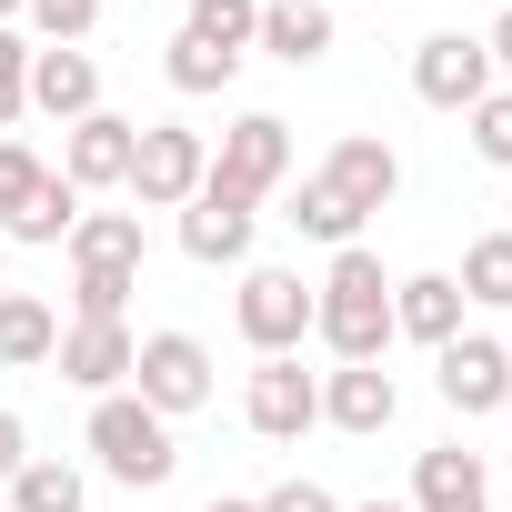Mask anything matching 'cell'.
Returning a JSON list of instances; mask_svg holds the SVG:
<instances>
[{"instance_id": "8fae6325", "label": "cell", "mask_w": 512, "mask_h": 512, "mask_svg": "<svg viewBox=\"0 0 512 512\" xmlns=\"http://www.w3.org/2000/svg\"><path fill=\"white\" fill-rule=\"evenodd\" d=\"M392 412H402V382H392L382 362H342V372H322V422H332V432L382 442V432H392Z\"/></svg>"}, {"instance_id": "44dd1931", "label": "cell", "mask_w": 512, "mask_h": 512, "mask_svg": "<svg viewBox=\"0 0 512 512\" xmlns=\"http://www.w3.org/2000/svg\"><path fill=\"white\" fill-rule=\"evenodd\" d=\"M282 221H292L302 241H332V251H352V241H362V211H352L322 171H312V181H282Z\"/></svg>"}, {"instance_id": "f35d334b", "label": "cell", "mask_w": 512, "mask_h": 512, "mask_svg": "<svg viewBox=\"0 0 512 512\" xmlns=\"http://www.w3.org/2000/svg\"><path fill=\"white\" fill-rule=\"evenodd\" d=\"M502 362H512V332H502Z\"/></svg>"}, {"instance_id": "d590c367", "label": "cell", "mask_w": 512, "mask_h": 512, "mask_svg": "<svg viewBox=\"0 0 512 512\" xmlns=\"http://www.w3.org/2000/svg\"><path fill=\"white\" fill-rule=\"evenodd\" d=\"M11 21H21V0H0V31H11Z\"/></svg>"}, {"instance_id": "5bb4252c", "label": "cell", "mask_w": 512, "mask_h": 512, "mask_svg": "<svg viewBox=\"0 0 512 512\" xmlns=\"http://www.w3.org/2000/svg\"><path fill=\"white\" fill-rule=\"evenodd\" d=\"M322 181L372 221V211H392V191H402V151H392L382 131H342V141H332V161H322Z\"/></svg>"}, {"instance_id": "9a60e30c", "label": "cell", "mask_w": 512, "mask_h": 512, "mask_svg": "<svg viewBox=\"0 0 512 512\" xmlns=\"http://www.w3.org/2000/svg\"><path fill=\"white\" fill-rule=\"evenodd\" d=\"M31 111H51L61 131L91 121V111H101V61H91V51H61V41L31 51Z\"/></svg>"}, {"instance_id": "60d3db41", "label": "cell", "mask_w": 512, "mask_h": 512, "mask_svg": "<svg viewBox=\"0 0 512 512\" xmlns=\"http://www.w3.org/2000/svg\"><path fill=\"white\" fill-rule=\"evenodd\" d=\"M502 11H512V0H502Z\"/></svg>"}, {"instance_id": "e0dca14e", "label": "cell", "mask_w": 512, "mask_h": 512, "mask_svg": "<svg viewBox=\"0 0 512 512\" xmlns=\"http://www.w3.org/2000/svg\"><path fill=\"white\" fill-rule=\"evenodd\" d=\"M412 512H492V492H482V452L432 442V452L412 462Z\"/></svg>"}, {"instance_id": "cb8c5ba5", "label": "cell", "mask_w": 512, "mask_h": 512, "mask_svg": "<svg viewBox=\"0 0 512 512\" xmlns=\"http://www.w3.org/2000/svg\"><path fill=\"white\" fill-rule=\"evenodd\" d=\"M11 512H91V482L71 462H21L11 472Z\"/></svg>"}, {"instance_id": "603a6c76", "label": "cell", "mask_w": 512, "mask_h": 512, "mask_svg": "<svg viewBox=\"0 0 512 512\" xmlns=\"http://www.w3.org/2000/svg\"><path fill=\"white\" fill-rule=\"evenodd\" d=\"M161 71H171L181 101H201V91H231V81H241V51H211V41L171 31V61H161Z\"/></svg>"}, {"instance_id": "52a82bcc", "label": "cell", "mask_w": 512, "mask_h": 512, "mask_svg": "<svg viewBox=\"0 0 512 512\" xmlns=\"http://www.w3.org/2000/svg\"><path fill=\"white\" fill-rule=\"evenodd\" d=\"M241 422L262 442H302L322 422V372H302V352H272L262 372H251V392H241Z\"/></svg>"}, {"instance_id": "8992f818", "label": "cell", "mask_w": 512, "mask_h": 512, "mask_svg": "<svg viewBox=\"0 0 512 512\" xmlns=\"http://www.w3.org/2000/svg\"><path fill=\"white\" fill-rule=\"evenodd\" d=\"M231 322H241V342L251 352H302L312 342V282L302 272H241V302H231Z\"/></svg>"}, {"instance_id": "7c38bea8", "label": "cell", "mask_w": 512, "mask_h": 512, "mask_svg": "<svg viewBox=\"0 0 512 512\" xmlns=\"http://www.w3.org/2000/svg\"><path fill=\"white\" fill-rule=\"evenodd\" d=\"M251 231H262V211H251V201H231V191H211V181L181 201V251H191L201 272H221V262H251Z\"/></svg>"}, {"instance_id": "2e32d148", "label": "cell", "mask_w": 512, "mask_h": 512, "mask_svg": "<svg viewBox=\"0 0 512 512\" xmlns=\"http://www.w3.org/2000/svg\"><path fill=\"white\" fill-rule=\"evenodd\" d=\"M392 332L422 342V352H442V342L462 332V282H452V272H412V282H392Z\"/></svg>"}, {"instance_id": "f1b7e54d", "label": "cell", "mask_w": 512, "mask_h": 512, "mask_svg": "<svg viewBox=\"0 0 512 512\" xmlns=\"http://www.w3.org/2000/svg\"><path fill=\"white\" fill-rule=\"evenodd\" d=\"M31 111V41L0 31V141H11V121Z\"/></svg>"}, {"instance_id": "484cf974", "label": "cell", "mask_w": 512, "mask_h": 512, "mask_svg": "<svg viewBox=\"0 0 512 512\" xmlns=\"http://www.w3.org/2000/svg\"><path fill=\"white\" fill-rule=\"evenodd\" d=\"M181 31L211 41V51H251V31H262V0H191Z\"/></svg>"}, {"instance_id": "6da1fadb", "label": "cell", "mask_w": 512, "mask_h": 512, "mask_svg": "<svg viewBox=\"0 0 512 512\" xmlns=\"http://www.w3.org/2000/svg\"><path fill=\"white\" fill-rule=\"evenodd\" d=\"M312 342L332 362H382L392 352V282H382V251H332V272L312 282Z\"/></svg>"}, {"instance_id": "9c48e42d", "label": "cell", "mask_w": 512, "mask_h": 512, "mask_svg": "<svg viewBox=\"0 0 512 512\" xmlns=\"http://www.w3.org/2000/svg\"><path fill=\"white\" fill-rule=\"evenodd\" d=\"M131 352H141V332L131 322H61V352H51V372L71 382V392H131Z\"/></svg>"}, {"instance_id": "4316f807", "label": "cell", "mask_w": 512, "mask_h": 512, "mask_svg": "<svg viewBox=\"0 0 512 512\" xmlns=\"http://www.w3.org/2000/svg\"><path fill=\"white\" fill-rule=\"evenodd\" d=\"M141 272H71V322H121Z\"/></svg>"}, {"instance_id": "7402d4cb", "label": "cell", "mask_w": 512, "mask_h": 512, "mask_svg": "<svg viewBox=\"0 0 512 512\" xmlns=\"http://www.w3.org/2000/svg\"><path fill=\"white\" fill-rule=\"evenodd\" d=\"M71 221H81V191H71L61 171H41V191H31L11 221H0V231H11V241H31V251H51V241H71Z\"/></svg>"}, {"instance_id": "d6986e66", "label": "cell", "mask_w": 512, "mask_h": 512, "mask_svg": "<svg viewBox=\"0 0 512 512\" xmlns=\"http://www.w3.org/2000/svg\"><path fill=\"white\" fill-rule=\"evenodd\" d=\"M61 251L71 272H141V211H81Z\"/></svg>"}, {"instance_id": "836d02e7", "label": "cell", "mask_w": 512, "mask_h": 512, "mask_svg": "<svg viewBox=\"0 0 512 512\" xmlns=\"http://www.w3.org/2000/svg\"><path fill=\"white\" fill-rule=\"evenodd\" d=\"M482 51H492V71H512V11H502V21L482 31Z\"/></svg>"}, {"instance_id": "e575fe53", "label": "cell", "mask_w": 512, "mask_h": 512, "mask_svg": "<svg viewBox=\"0 0 512 512\" xmlns=\"http://www.w3.org/2000/svg\"><path fill=\"white\" fill-rule=\"evenodd\" d=\"M201 512H262V502H241V492H211V502H201Z\"/></svg>"}, {"instance_id": "ffe728a7", "label": "cell", "mask_w": 512, "mask_h": 512, "mask_svg": "<svg viewBox=\"0 0 512 512\" xmlns=\"http://www.w3.org/2000/svg\"><path fill=\"white\" fill-rule=\"evenodd\" d=\"M251 41H262L272 61H292V71H312L332 51V11H322V0H262V31H251Z\"/></svg>"}, {"instance_id": "277c9868", "label": "cell", "mask_w": 512, "mask_h": 512, "mask_svg": "<svg viewBox=\"0 0 512 512\" xmlns=\"http://www.w3.org/2000/svg\"><path fill=\"white\" fill-rule=\"evenodd\" d=\"M211 181V151H201V131H181V121H141V141H131V201L141 211H181L191 191Z\"/></svg>"}, {"instance_id": "83f0119b", "label": "cell", "mask_w": 512, "mask_h": 512, "mask_svg": "<svg viewBox=\"0 0 512 512\" xmlns=\"http://www.w3.org/2000/svg\"><path fill=\"white\" fill-rule=\"evenodd\" d=\"M21 21H31L41 41H61V51H81V41L101 31V0H21Z\"/></svg>"}, {"instance_id": "5b68a950", "label": "cell", "mask_w": 512, "mask_h": 512, "mask_svg": "<svg viewBox=\"0 0 512 512\" xmlns=\"http://www.w3.org/2000/svg\"><path fill=\"white\" fill-rule=\"evenodd\" d=\"M131 392H141L161 422H181V412L211 402V352H201L191 332H141V352H131Z\"/></svg>"}, {"instance_id": "4fadbf2b", "label": "cell", "mask_w": 512, "mask_h": 512, "mask_svg": "<svg viewBox=\"0 0 512 512\" xmlns=\"http://www.w3.org/2000/svg\"><path fill=\"white\" fill-rule=\"evenodd\" d=\"M131 141H141V121H121V111L71 121V141H61V181H71V191H121V181H131Z\"/></svg>"}, {"instance_id": "d6a6232c", "label": "cell", "mask_w": 512, "mask_h": 512, "mask_svg": "<svg viewBox=\"0 0 512 512\" xmlns=\"http://www.w3.org/2000/svg\"><path fill=\"white\" fill-rule=\"evenodd\" d=\"M31 462V432H21V412L11 402H0V492H11V472Z\"/></svg>"}, {"instance_id": "ab89813d", "label": "cell", "mask_w": 512, "mask_h": 512, "mask_svg": "<svg viewBox=\"0 0 512 512\" xmlns=\"http://www.w3.org/2000/svg\"><path fill=\"white\" fill-rule=\"evenodd\" d=\"M502 211H512V201H502ZM502 231H512V221H502Z\"/></svg>"}, {"instance_id": "1f68e13d", "label": "cell", "mask_w": 512, "mask_h": 512, "mask_svg": "<svg viewBox=\"0 0 512 512\" xmlns=\"http://www.w3.org/2000/svg\"><path fill=\"white\" fill-rule=\"evenodd\" d=\"M262 512H342V502H332L322 482H272V492H262Z\"/></svg>"}, {"instance_id": "3957f363", "label": "cell", "mask_w": 512, "mask_h": 512, "mask_svg": "<svg viewBox=\"0 0 512 512\" xmlns=\"http://www.w3.org/2000/svg\"><path fill=\"white\" fill-rule=\"evenodd\" d=\"M282 181H292V121H282V111H241V121L221 131V151H211V191H231V201L262 211Z\"/></svg>"}, {"instance_id": "ac0fdd59", "label": "cell", "mask_w": 512, "mask_h": 512, "mask_svg": "<svg viewBox=\"0 0 512 512\" xmlns=\"http://www.w3.org/2000/svg\"><path fill=\"white\" fill-rule=\"evenodd\" d=\"M61 352V312L41 292H0V372H41Z\"/></svg>"}, {"instance_id": "ba28073f", "label": "cell", "mask_w": 512, "mask_h": 512, "mask_svg": "<svg viewBox=\"0 0 512 512\" xmlns=\"http://www.w3.org/2000/svg\"><path fill=\"white\" fill-rule=\"evenodd\" d=\"M432 392H442L462 422L502 412V402H512V362H502V342H492V332H452V342L432 352Z\"/></svg>"}, {"instance_id": "30bf717a", "label": "cell", "mask_w": 512, "mask_h": 512, "mask_svg": "<svg viewBox=\"0 0 512 512\" xmlns=\"http://www.w3.org/2000/svg\"><path fill=\"white\" fill-rule=\"evenodd\" d=\"M412 91H422L432 111H472V101L492 91V51H482L472 31H432V41L412 51Z\"/></svg>"}, {"instance_id": "d4e9b609", "label": "cell", "mask_w": 512, "mask_h": 512, "mask_svg": "<svg viewBox=\"0 0 512 512\" xmlns=\"http://www.w3.org/2000/svg\"><path fill=\"white\" fill-rule=\"evenodd\" d=\"M462 302L512 312V231H482V241L462 251Z\"/></svg>"}, {"instance_id": "7a4b0ae2", "label": "cell", "mask_w": 512, "mask_h": 512, "mask_svg": "<svg viewBox=\"0 0 512 512\" xmlns=\"http://www.w3.org/2000/svg\"><path fill=\"white\" fill-rule=\"evenodd\" d=\"M91 462H101L121 492H161V482L181 472V442H171V422H161L141 392H101V402H91Z\"/></svg>"}, {"instance_id": "f546056e", "label": "cell", "mask_w": 512, "mask_h": 512, "mask_svg": "<svg viewBox=\"0 0 512 512\" xmlns=\"http://www.w3.org/2000/svg\"><path fill=\"white\" fill-rule=\"evenodd\" d=\"M472 151H482L492 171H512V91H482V101H472Z\"/></svg>"}, {"instance_id": "4dcf8cb0", "label": "cell", "mask_w": 512, "mask_h": 512, "mask_svg": "<svg viewBox=\"0 0 512 512\" xmlns=\"http://www.w3.org/2000/svg\"><path fill=\"white\" fill-rule=\"evenodd\" d=\"M41 171H51V161H41L31 141H0V221H11V211L41 191Z\"/></svg>"}, {"instance_id": "74e56055", "label": "cell", "mask_w": 512, "mask_h": 512, "mask_svg": "<svg viewBox=\"0 0 512 512\" xmlns=\"http://www.w3.org/2000/svg\"><path fill=\"white\" fill-rule=\"evenodd\" d=\"M0 292H11V262H0Z\"/></svg>"}, {"instance_id": "8d00e7d4", "label": "cell", "mask_w": 512, "mask_h": 512, "mask_svg": "<svg viewBox=\"0 0 512 512\" xmlns=\"http://www.w3.org/2000/svg\"><path fill=\"white\" fill-rule=\"evenodd\" d=\"M362 512H402V502H362Z\"/></svg>"}, {"instance_id": "b9f144b4", "label": "cell", "mask_w": 512, "mask_h": 512, "mask_svg": "<svg viewBox=\"0 0 512 512\" xmlns=\"http://www.w3.org/2000/svg\"><path fill=\"white\" fill-rule=\"evenodd\" d=\"M322 11H332V0H322Z\"/></svg>"}]
</instances>
